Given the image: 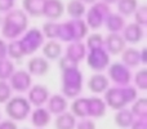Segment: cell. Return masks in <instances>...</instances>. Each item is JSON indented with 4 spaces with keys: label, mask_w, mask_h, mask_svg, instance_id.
<instances>
[{
    "label": "cell",
    "mask_w": 147,
    "mask_h": 129,
    "mask_svg": "<svg viewBox=\"0 0 147 129\" xmlns=\"http://www.w3.org/2000/svg\"><path fill=\"white\" fill-rule=\"evenodd\" d=\"M44 39L45 38H44L41 30L32 27L26 31L17 40H18V44H20L21 49H22V52H23V56H30V54H34L39 48L43 47V44L45 43Z\"/></svg>",
    "instance_id": "52a82bcc"
},
{
    "label": "cell",
    "mask_w": 147,
    "mask_h": 129,
    "mask_svg": "<svg viewBox=\"0 0 147 129\" xmlns=\"http://www.w3.org/2000/svg\"><path fill=\"white\" fill-rule=\"evenodd\" d=\"M47 0H22V10L31 17H43Z\"/></svg>",
    "instance_id": "7402d4cb"
},
{
    "label": "cell",
    "mask_w": 147,
    "mask_h": 129,
    "mask_svg": "<svg viewBox=\"0 0 147 129\" xmlns=\"http://www.w3.org/2000/svg\"><path fill=\"white\" fill-rule=\"evenodd\" d=\"M103 47V36L101 34H90L89 36H86V43L85 48L86 51H92V49H98Z\"/></svg>",
    "instance_id": "d6a6232c"
},
{
    "label": "cell",
    "mask_w": 147,
    "mask_h": 129,
    "mask_svg": "<svg viewBox=\"0 0 147 129\" xmlns=\"http://www.w3.org/2000/svg\"><path fill=\"white\" fill-rule=\"evenodd\" d=\"M12 88L9 83L4 80H0V105H5L10 98H12Z\"/></svg>",
    "instance_id": "d590c367"
},
{
    "label": "cell",
    "mask_w": 147,
    "mask_h": 129,
    "mask_svg": "<svg viewBox=\"0 0 147 129\" xmlns=\"http://www.w3.org/2000/svg\"><path fill=\"white\" fill-rule=\"evenodd\" d=\"M9 85L12 91L25 93L32 85V78L26 70H16L9 78Z\"/></svg>",
    "instance_id": "30bf717a"
},
{
    "label": "cell",
    "mask_w": 147,
    "mask_h": 129,
    "mask_svg": "<svg viewBox=\"0 0 147 129\" xmlns=\"http://www.w3.org/2000/svg\"><path fill=\"white\" fill-rule=\"evenodd\" d=\"M75 125L76 118L69 111L57 115V118L54 119V128L56 129H75Z\"/></svg>",
    "instance_id": "484cf974"
},
{
    "label": "cell",
    "mask_w": 147,
    "mask_h": 129,
    "mask_svg": "<svg viewBox=\"0 0 147 129\" xmlns=\"http://www.w3.org/2000/svg\"><path fill=\"white\" fill-rule=\"evenodd\" d=\"M23 129H27V128H23Z\"/></svg>",
    "instance_id": "c3c4849f"
},
{
    "label": "cell",
    "mask_w": 147,
    "mask_h": 129,
    "mask_svg": "<svg viewBox=\"0 0 147 129\" xmlns=\"http://www.w3.org/2000/svg\"><path fill=\"white\" fill-rule=\"evenodd\" d=\"M16 0H0V13H8L14 9Z\"/></svg>",
    "instance_id": "f35d334b"
},
{
    "label": "cell",
    "mask_w": 147,
    "mask_h": 129,
    "mask_svg": "<svg viewBox=\"0 0 147 129\" xmlns=\"http://www.w3.org/2000/svg\"><path fill=\"white\" fill-rule=\"evenodd\" d=\"M86 48L83 41H72L69 43V47L66 48V56L75 61L76 63H80L86 56Z\"/></svg>",
    "instance_id": "ffe728a7"
},
{
    "label": "cell",
    "mask_w": 147,
    "mask_h": 129,
    "mask_svg": "<svg viewBox=\"0 0 147 129\" xmlns=\"http://www.w3.org/2000/svg\"><path fill=\"white\" fill-rule=\"evenodd\" d=\"M101 1H103L105 4H107V5H111V4H116L117 0H101Z\"/></svg>",
    "instance_id": "ee69618b"
},
{
    "label": "cell",
    "mask_w": 147,
    "mask_h": 129,
    "mask_svg": "<svg viewBox=\"0 0 147 129\" xmlns=\"http://www.w3.org/2000/svg\"><path fill=\"white\" fill-rule=\"evenodd\" d=\"M79 63H76L75 61H72L71 58H69L67 56L63 57H59L58 58V67L61 71L63 70H69V68H74V67H78Z\"/></svg>",
    "instance_id": "8d00e7d4"
},
{
    "label": "cell",
    "mask_w": 147,
    "mask_h": 129,
    "mask_svg": "<svg viewBox=\"0 0 147 129\" xmlns=\"http://www.w3.org/2000/svg\"><path fill=\"white\" fill-rule=\"evenodd\" d=\"M31 112V105L22 96L12 97L5 103V114L13 122H23Z\"/></svg>",
    "instance_id": "8992f818"
},
{
    "label": "cell",
    "mask_w": 147,
    "mask_h": 129,
    "mask_svg": "<svg viewBox=\"0 0 147 129\" xmlns=\"http://www.w3.org/2000/svg\"><path fill=\"white\" fill-rule=\"evenodd\" d=\"M28 96H27V101L30 102L31 106L35 107H43V105L47 103L49 96V89L47 88L43 84H35L31 85V88L27 91Z\"/></svg>",
    "instance_id": "8fae6325"
},
{
    "label": "cell",
    "mask_w": 147,
    "mask_h": 129,
    "mask_svg": "<svg viewBox=\"0 0 147 129\" xmlns=\"http://www.w3.org/2000/svg\"><path fill=\"white\" fill-rule=\"evenodd\" d=\"M121 36L125 40V43L129 44H138L143 38H145V31L143 27L138 26L137 23L130 22L124 26L121 30Z\"/></svg>",
    "instance_id": "4fadbf2b"
},
{
    "label": "cell",
    "mask_w": 147,
    "mask_h": 129,
    "mask_svg": "<svg viewBox=\"0 0 147 129\" xmlns=\"http://www.w3.org/2000/svg\"><path fill=\"white\" fill-rule=\"evenodd\" d=\"M0 119H1V112H0Z\"/></svg>",
    "instance_id": "bcb514c9"
},
{
    "label": "cell",
    "mask_w": 147,
    "mask_h": 129,
    "mask_svg": "<svg viewBox=\"0 0 147 129\" xmlns=\"http://www.w3.org/2000/svg\"><path fill=\"white\" fill-rule=\"evenodd\" d=\"M88 26L83 18L79 20H70L58 23L57 28V39L65 43H72V41H81L84 38L88 36Z\"/></svg>",
    "instance_id": "3957f363"
},
{
    "label": "cell",
    "mask_w": 147,
    "mask_h": 129,
    "mask_svg": "<svg viewBox=\"0 0 147 129\" xmlns=\"http://www.w3.org/2000/svg\"><path fill=\"white\" fill-rule=\"evenodd\" d=\"M49 65L48 59H45L44 57H31L27 61V72L31 76H44L45 74L49 72Z\"/></svg>",
    "instance_id": "5bb4252c"
},
{
    "label": "cell",
    "mask_w": 147,
    "mask_h": 129,
    "mask_svg": "<svg viewBox=\"0 0 147 129\" xmlns=\"http://www.w3.org/2000/svg\"><path fill=\"white\" fill-rule=\"evenodd\" d=\"M146 47H142V49L140 51V57H141V65L142 67H146Z\"/></svg>",
    "instance_id": "7bdbcfd3"
},
{
    "label": "cell",
    "mask_w": 147,
    "mask_h": 129,
    "mask_svg": "<svg viewBox=\"0 0 147 129\" xmlns=\"http://www.w3.org/2000/svg\"><path fill=\"white\" fill-rule=\"evenodd\" d=\"M41 51H43L45 59H48V61H58V58L62 54V45L61 43H58L56 40H49L43 44Z\"/></svg>",
    "instance_id": "44dd1931"
},
{
    "label": "cell",
    "mask_w": 147,
    "mask_h": 129,
    "mask_svg": "<svg viewBox=\"0 0 147 129\" xmlns=\"http://www.w3.org/2000/svg\"><path fill=\"white\" fill-rule=\"evenodd\" d=\"M48 106L47 110L49 111L51 115H59L63 114L65 111H67V107H69V102L67 98H65L62 94H53V96H49L48 101H47Z\"/></svg>",
    "instance_id": "e0dca14e"
},
{
    "label": "cell",
    "mask_w": 147,
    "mask_h": 129,
    "mask_svg": "<svg viewBox=\"0 0 147 129\" xmlns=\"http://www.w3.org/2000/svg\"><path fill=\"white\" fill-rule=\"evenodd\" d=\"M88 88H89V91L94 94L105 93V92L107 91V88H110V80L106 75H103V74L96 72L89 78Z\"/></svg>",
    "instance_id": "2e32d148"
},
{
    "label": "cell",
    "mask_w": 147,
    "mask_h": 129,
    "mask_svg": "<svg viewBox=\"0 0 147 129\" xmlns=\"http://www.w3.org/2000/svg\"><path fill=\"white\" fill-rule=\"evenodd\" d=\"M107 106L99 97L88 98V118L89 119H101L106 115Z\"/></svg>",
    "instance_id": "ac0fdd59"
},
{
    "label": "cell",
    "mask_w": 147,
    "mask_h": 129,
    "mask_svg": "<svg viewBox=\"0 0 147 129\" xmlns=\"http://www.w3.org/2000/svg\"><path fill=\"white\" fill-rule=\"evenodd\" d=\"M132 114L137 119H146L147 118V99L146 97L137 98L136 101L132 102Z\"/></svg>",
    "instance_id": "f546056e"
},
{
    "label": "cell",
    "mask_w": 147,
    "mask_h": 129,
    "mask_svg": "<svg viewBox=\"0 0 147 129\" xmlns=\"http://www.w3.org/2000/svg\"><path fill=\"white\" fill-rule=\"evenodd\" d=\"M57 28H58V23L54 21H48L43 25L41 32H43L44 38H48L49 40H54L57 39Z\"/></svg>",
    "instance_id": "836d02e7"
},
{
    "label": "cell",
    "mask_w": 147,
    "mask_h": 129,
    "mask_svg": "<svg viewBox=\"0 0 147 129\" xmlns=\"http://www.w3.org/2000/svg\"><path fill=\"white\" fill-rule=\"evenodd\" d=\"M65 13V4L62 0H47L43 10V17L49 21H56L61 18Z\"/></svg>",
    "instance_id": "9a60e30c"
},
{
    "label": "cell",
    "mask_w": 147,
    "mask_h": 129,
    "mask_svg": "<svg viewBox=\"0 0 147 129\" xmlns=\"http://www.w3.org/2000/svg\"><path fill=\"white\" fill-rule=\"evenodd\" d=\"M109 78L115 86H127L132 81V71L121 62H114L109 65Z\"/></svg>",
    "instance_id": "ba28073f"
},
{
    "label": "cell",
    "mask_w": 147,
    "mask_h": 129,
    "mask_svg": "<svg viewBox=\"0 0 147 129\" xmlns=\"http://www.w3.org/2000/svg\"><path fill=\"white\" fill-rule=\"evenodd\" d=\"M16 71L14 63L10 58L5 57V58L0 59V80H9V78L12 76V74Z\"/></svg>",
    "instance_id": "4dcf8cb0"
},
{
    "label": "cell",
    "mask_w": 147,
    "mask_h": 129,
    "mask_svg": "<svg viewBox=\"0 0 147 129\" xmlns=\"http://www.w3.org/2000/svg\"><path fill=\"white\" fill-rule=\"evenodd\" d=\"M134 88L137 91H146L147 89V68L142 67L134 75Z\"/></svg>",
    "instance_id": "1f68e13d"
},
{
    "label": "cell",
    "mask_w": 147,
    "mask_h": 129,
    "mask_svg": "<svg viewBox=\"0 0 147 129\" xmlns=\"http://www.w3.org/2000/svg\"><path fill=\"white\" fill-rule=\"evenodd\" d=\"M134 23H137L141 27H146L147 25V7L146 4L138 5L134 12Z\"/></svg>",
    "instance_id": "e575fe53"
},
{
    "label": "cell",
    "mask_w": 147,
    "mask_h": 129,
    "mask_svg": "<svg viewBox=\"0 0 147 129\" xmlns=\"http://www.w3.org/2000/svg\"><path fill=\"white\" fill-rule=\"evenodd\" d=\"M86 63L88 66L96 72H102L103 70H106L110 65V54L107 53V51L102 47L98 49H92L86 53L85 56Z\"/></svg>",
    "instance_id": "9c48e42d"
},
{
    "label": "cell",
    "mask_w": 147,
    "mask_h": 129,
    "mask_svg": "<svg viewBox=\"0 0 147 129\" xmlns=\"http://www.w3.org/2000/svg\"><path fill=\"white\" fill-rule=\"evenodd\" d=\"M130 129H147V120L146 119H134Z\"/></svg>",
    "instance_id": "ab89813d"
},
{
    "label": "cell",
    "mask_w": 147,
    "mask_h": 129,
    "mask_svg": "<svg viewBox=\"0 0 147 129\" xmlns=\"http://www.w3.org/2000/svg\"><path fill=\"white\" fill-rule=\"evenodd\" d=\"M117 13L123 17H130L134 14L136 9L138 8V0H117L116 3Z\"/></svg>",
    "instance_id": "f1b7e54d"
},
{
    "label": "cell",
    "mask_w": 147,
    "mask_h": 129,
    "mask_svg": "<svg viewBox=\"0 0 147 129\" xmlns=\"http://www.w3.org/2000/svg\"><path fill=\"white\" fill-rule=\"evenodd\" d=\"M125 23V18L123 16H120L119 13H110L107 16L106 21H105V25L110 34H120V31L124 28Z\"/></svg>",
    "instance_id": "603a6c76"
},
{
    "label": "cell",
    "mask_w": 147,
    "mask_h": 129,
    "mask_svg": "<svg viewBox=\"0 0 147 129\" xmlns=\"http://www.w3.org/2000/svg\"><path fill=\"white\" fill-rule=\"evenodd\" d=\"M0 23H1V17H0Z\"/></svg>",
    "instance_id": "7dc6e473"
},
{
    "label": "cell",
    "mask_w": 147,
    "mask_h": 129,
    "mask_svg": "<svg viewBox=\"0 0 147 129\" xmlns=\"http://www.w3.org/2000/svg\"><path fill=\"white\" fill-rule=\"evenodd\" d=\"M7 57V43L3 38H0V59Z\"/></svg>",
    "instance_id": "b9f144b4"
},
{
    "label": "cell",
    "mask_w": 147,
    "mask_h": 129,
    "mask_svg": "<svg viewBox=\"0 0 147 129\" xmlns=\"http://www.w3.org/2000/svg\"><path fill=\"white\" fill-rule=\"evenodd\" d=\"M65 10L70 16V18L79 20V18H83V16H85L86 8H85V4L81 3L80 0H70L67 3V5L65 7Z\"/></svg>",
    "instance_id": "4316f807"
},
{
    "label": "cell",
    "mask_w": 147,
    "mask_h": 129,
    "mask_svg": "<svg viewBox=\"0 0 147 129\" xmlns=\"http://www.w3.org/2000/svg\"><path fill=\"white\" fill-rule=\"evenodd\" d=\"M121 63L125 65L128 68L138 67V66L141 65L140 51L133 48V47H127V48L121 52Z\"/></svg>",
    "instance_id": "cb8c5ba5"
},
{
    "label": "cell",
    "mask_w": 147,
    "mask_h": 129,
    "mask_svg": "<svg viewBox=\"0 0 147 129\" xmlns=\"http://www.w3.org/2000/svg\"><path fill=\"white\" fill-rule=\"evenodd\" d=\"M0 129H18V128H17L16 122H13V120H10V119H7V120L0 122Z\"/></svg>",
    "instance_id": "60d3db41"
},
{
    "label": "cell",
    "mask_w": 147,
    "mask_h": 129,
    "mask_svg": "<svg viewBox=\"0 0 147 129\" xmlns=\"http://www.w3.org/2000/svg\"><path fill=\"white\" fill-rule=\"evenodd\" d=\"M61 92L65 98H78L83 88V74L78 67L61 71Z\"/></svg>",
    "instance_id": "277c9868"
},
{
    "label": "cell",
    "mask_w": 147,
    "mask_h": 129,
    "mask_svg": "<svg viewBox=\"0 0 147 129\" xmlns=\"http://www.w3.org/2000/svg\"><path fill=\"white\" fill-rule=\"evenodd\" d=\"M28 17L22 9H12L1 18L0 30L3 38L16 40L27 31Z\"/></svg>",
    "instance_id": "6da1fadb"
},
{
    "label": "cell",
    "mask_w": 147,
    "mask_h": 129,
    "mask_svg": "<svg viewBox=\"0 0 147 129\" xmlns=\"http://www.w3.org/2000/svg\"><path fill=\"white\" fill-rule=\"evenodd\" d=\"M52 115L45 107H36L31 114V124L36 129H44L51 123Z\"/></svg>",
    "instance_id": "d6986e66"
},
{
    "label": "cell",
    "mask_w": 147,
    "mask_h": 129,
    "mask_svg": "<svg viewBox=\"0 0 147 129\" xmlns=\"http://www.w3.org/2000/svg\"><path fill=\"white\" fill-rule=\"evenodd\" d=\"M81 3H84V4H93V3L98 1V0H80Z\"/></svg>",
    "instance_id": "f6af8a7d"
},
{
    "label": "cell",
    "mask_w": 147,
    "mask_h": 129,
    "mask_svg": "<svg viewBox=\"0 0 147 129\" xmlns=\"http://www.w3.org/2000/svg\"><path fill=\"white\" fill-rule=\"evenodd\" d=\"M111 13V7L103 1H96L85 12V23L88 28L98 30L105 25L107 16Z\"/></svg>",
    "instance_id": "5b68a950"
},
{
    "label": "cell",
    "mask_w": 147,
    "mask_h": 129,
    "mask_svg": "<svg viewBox=\"0 0 147 129\" xmlns=\"http://www.w3.org/2000/svg\"><path fill=\"white\" fill-rule=\"evenodd\" d=\"M103 48L110 56H119L127 48V43L121 34H109L106 38H103Z\"/></svg>",
    "instance_id": "7c38bea8"
},
{
    "label": "cell",
    "mask_w": 147,
    "mask_h": 129,
    "mask_svg": "<svg viewBox=\"0 0 147 129\" xmlns=\"http://www.w3.org/2000/svg\"><path fill=\"white\" fill-rule=\"evenodd\" d=\"M138 98V91L133 85L127 86H111L107 88L105 92V103L106 106H110V109L121 110L125 109L128 103H132L133 101Z\"/></svg>",
    "instance_id": "7a4b0ae2"
},
{
    "label": "cell",
    "mask_w": 147,
    "mask_h": 129,
    "mask_svg": "<svg viewBox=\"0 0 147 129\" xmlns=\"http://www.w3.org/2000/svg\"><path fill=\"white\" fill-rule=\"evenodd\" d=\"M134 115L132 114L129 109H121V110H117V112L115 114V124L117 125L119 128L121 129H128L130 128V125L133 124L134 122Z\"/></svg>",
    "instance_id": "d4e9b609"
},
{
    "label": "cell",
    "mask_w": 147,
    "mask_h": 129,
    "mask_svg": "<svg viewBox=\"0 0 147 129\" xmlns=\"http://www.w3.org/2000/svg\"><path fill=\"white\" fill-rule=\"evenodd\" d=\"M75 129H96V123L93 119H80L79 122H76Z\"/></svg>",
    "instance_id": "74e56055"
},
{
    "label": "cell",
    "mask_w": 147,
    "mask_h": 129,
    "mask_svg": "<svg viewBox=\"0 0 147 129\" xmlns=\"http://www.w3.org/2000/svg\"><path fill=\"white\" fill-rule=\"evenodd\" d=\"M71 114L79 119L88 118V98H75L71 103ZM89 119V118H88Z\"/></svg>",
    "instance_id": "83f0119b"
}]
</instances>
